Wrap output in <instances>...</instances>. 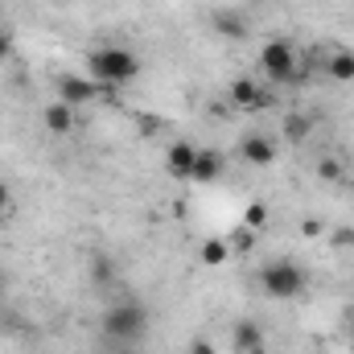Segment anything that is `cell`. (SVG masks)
Here are the masks:
<instances>
[{"label":"cell","instance_id":"cell-25","mask_svg":"<svg viewBox=\"0 0 354 354\" xmlns=\"http://www.w3.org/2000/svg\"><path fill=\"white\" fill-rule=\"evenodd\" d=\"M235 248H243V252H248V248H252V231H239V235H235Z\"/></svg>","mask_w":354,"mask_h":354},{"label":"cell","instance_id":"cell-12","mask_svg":"<svg viewBox=\"0 0 354 354\" xmlns=\"http://www.w3.org/2000/svg\"><path fill=\"white\" fill-rule=\"evenodd\" d=\"M214 177H223V157L214 153V149H198V161H194V174L189 181H214Z\"/></svg>","mask_w":354,"mask_h":354},{"label":"cell","instance_id":"cell-3","mask_svg":"<svg viewBox=\"0 0 354 354\" xmlns=\"http://www.w3.org/2000/svg\"><path fill=\"white\" fill-rule=\"evenodd\" d=\"M305 284H309V276L297 260H272V264L260 268V288L272 301H292L305 292Z\"/></svg>","mask_w":354,"mask_h":354},{"label":"cell","instance_id":"cell-22","mask_svg":"<svg viewBox=\"0 0 354 354\" xmlns=\"http://www.w3.org/2000/svg\"><path fill=\"white\" fill-rule=\"evenodd\" d=\"M8 206H12V189H8V185H4V181H0V214H4V210H8Z\"/></svg>","mask_w":354,"mask_h":354},{"label":"cell","instance_id":"cell-10","mask_svg":"<svg viewBox=\"0 0 354 354\" xmlns=\"http://www.w3.org/2000/svg\"><path fill=\"white\" fill-rule=\"evenodd\" d=\"M41 124H46V132H54V136H66V132H75V124H79V111L71 107V103H50L46 107V115H41Z\"/></svg>","mask_w":354,"mask_h":354},{"label":"cell","instance_id":"cell-14","mask_svg":"<svg viewBox=\"0 0 354 354\" xmlns=\"http://www.w3.org/2000/svg\"><path fill=\"white\" fill-rule=\"evenodd\" d=\"M198 260L206 268H223L231 260V243H227V239H206V243L198 248Z\"/></svg>","mask_w":354,"mask_h":354},{"label":"cell","instance_id":"cell-24","mask_svg":"<svg viewBox=\"0 0 354 354\" xmlns=\"http://www.w3.org/2000/svg\"><path fill=\"white\" fill-rule=\"evenodd\" d=\"M107 272H111V264H107V260H95V280H99V284L107 280Z\"/></svg>","mask_w":354,"mask_h":354},{"label":"cell","instance_id":"cell-11","mask_svg":"<svg viewBox=\"0 0 354 354\" xmlns=\"http://www.w3.org/2000/svg\"><path fill=\"white\" fill-rule=\"evenodd\" d=\"M227 99L235 103V107H243V111H252V107H260L264 103V91H260V83L256 79H231V91H227Z\"/></svg>","mask_w":354,"mask_h":354},{"label":"cell","instance_id":"cell-18","mask_svg":"<svg viewBox=\"0 0 354 354\" xmlns=\"http://www.w3.org/2000/svg\"><path fill=\"white\" fill-rule=\"evenodd\" d=\"M95 354H140V351H136V346H128V342H107V338H99Z\"/></svg>","mask_w":354,"mask_h":354},{"label":"cell","instance_id":"cell-9","mask_svg":"<svg viewBox=\"0 0 354 354\" xmlns=\"http://www.w3.org/2000/svg\"><path fill=\"white\" fill-rule=\"evenodd\" d=\"M194 161H198V145H194V140H177V145H169V153H165L169 174L181 177V181H189V174H194Z\"/></svg>","mask_w":354,"mask_h":354},{"label":"cell","instance_id":"cell-1","mask_svg":"<svg viewBox=\"0 0 354 354\" xmlns=\"http://www.w3.org/2000/svg\"><path fill=\"white\" fill-rule=\"evenodd\" d=\"M149 334V305L136 301V297H124V301H111L99 317V338L107 342H128L136 346L140 338Z\"/></svg>","mask_w":354,"mask_h":354},{"label":"cell","instance_id":"cell-19","mask_svg":"<svg viewBox=\"0 0 354 354\" xmlns=\"http://www.w3.org/2000/svg\"><path fill=\"white\" fill-rule=\"evenodd\" d=\"M189 354H218V351H214V342H206V338H194V342H189Z\"/></svg>","mask_w":354,"mask_h":354},{"label":"cell","instance_id":"cell-8","mask_svg":"<svg viewBox=\"0 0 354 354\" xmlns=\"http://www.w3.org/2000/svg\"><path fill=\"white\" fill-rule=\"evenodd\" d=\"M264 342H268V334L260 322H239L231 330V346L239 354H264Z\"/></svg>","mask_w":354,"mask_h":354},{"label":"cell","instance_id":"cell-28","mask_svg":"<svg viewBox=\"0 0 354 354\" xmlns=\"http://www.w3.org/2000/svg\"><path fill=\"white\" fill-rule=\"evenodd\" d=\"M0 292H4V288H0Z\"/></svg>","mask_w":354,"mask_h":354},{"label":"cell","instance_id":"cell-13","mask_svg":"<svg viewBox=\"0 0 354 354\" xmlns=\"http://www.w3.org/2000/svg\"><path fill=\"white\" fill-rule=\"evenodd\" d=\"M326 75L334 83H354V54L351 50H334L330 62H326Z\"/></svg>","mask_w":354,"mask_h":354},{"label":"cell","instance_id":"cell-27","mask_svg":"<svg viewBox=\"0 0 354 354\" xmlns=\"http://www.w3.org/2000/svg\"><path fill=\"white\" fill-rule=\"evenodd\" d=\"M346 185H351V194H354V177H346Z\"/></svg>","mask_w":354,"mask_h":354},{"label":"cell","instance_id":"cell-20","mask_svg":"<svg viewBox=\"0 0 354 354\" xmlns=\"http://www.w3.org/2000/svg\"><path fill=\"white\" fill-rule=\"evenodd\" d=\"M334 243H338V248H354V231H351V227L334 231Z\"/></svg>","mask_w":354,"mask_h":354},{"label":"cell","instance_id":"cell-16","mask_svg":"<svg viewBox=\"0 0 354 354\" xmlns=\"http://www.w3.org/2000/svg\"><path fill=\"white\" fill-rule=\"evenodd\" d=\"M317 177H322L326 185H342V181H346V169H342V161L326 157V161H317Z\"/></svg>","mask_w":354,"mask_h":354},{"label":"cell","instance_id":"cell-6","mask_svg":"<svg viewBox=\"0 0 354 354\" xmlns=\"http://www.w3.org/2000/svg\"><path fill=\"white\" fill-rule=\"evenodd\" d=\"M210 29L223 37V41H243L252 33V21L239 12V8H214L210 12Z\"/></svg>","mask_w":354,"mask_h":354},{"label":"cell","instance_id":"cell-4","mask_svg":"<svg viewBox=\"0 0 354 354\" xmlns=\"http://www.w3.org/2000/svg\"><path fill=\"white\" fill-rule=\"evenodd\" d=\"M260 71H264V79H272V83H301V79H297V50H292L288 37L264 41V50H260Z\"/></svg>","mask_w":354,"mask_h":354},{"label":"cell","instance_id":"cell-7","mask_svg":"<svg viewBox=\"0 0 354 354\" xmlns=\"http://www.w3.org/2000/svg\"><path fill=\"white\" fill-rule=\"evenodd\" d=\"M54 87H58V99H62V103H71L75 111L99 95V83H95V79H79V75H58V79H54Z\"/></svg>","mask_w":354,"mask_h":354},{"label":"cell","instance_id":"cell-17","mask_svg":"<svg viewBox=\"0 0 354 354\" xmlns=\"http://www.w3.org/2000/svg\"><path fill=\"white\" fill-rule=\"evenodd\" d=\"M268 223V202H248V210H243V227L248 231H260Z\"/></svg>","mask_w":354,"mask_h":354},{"label":"cell","instance_id":"cell-23","mask_svg":"<svg viewBox=\"0 0 354 354\" xmlns=\"http://www.w3.org/2000/svg\"><path fill=\"white\" fill-rule=\"evenodd\" d=\"M8 54H12V37H8V33H4V29H0V62H4V58H8Z\"/></svg>","mask_w":354,"mask_h":354},{"label":"cell","instance_id":"cell-26","mask_svg":"<svg viewBox=\"0 0 354 354\" xmlns=\"http://www.w3.org/2000/svg\"><path fill=\"white\" fill-rule=\"evenodd\" d=\"M351 342H354V313H351Z\"/></svg>","mask_w":354,"mask_h":354},{"label":"cell","instance_id":"cell-15","mask_svg":"<svg viewBox=\"0 0 354 354\" xmlns=\"http://www.w3.org/2000/svg\"><path fill=\"white\" fill-rule=\"evenodd\" d=\"M309 128H313V124H309L305 115H288V120H284V140H288V145H301V140L309 136Z\"/></svg>","mask_w":354,"mask_h":354},{"label":"cell","instance_id":"cell-2","mask_svg":"<svg viewBox=\"0 0 354 354\" xmlns=\"http://www.w3.org/2000/svg\"><path fill=\"white\" fill-rule=\"evenodd\" d=\"M87 75L95 83L124 87V83H136L140 79V58L128 46H99V50L87 54Z\"/></svg>","mask_w":354,"mask_h":354},{"label":"cell","instance_id":"cell-21","mask_svg":"<svg viewBox=\"0 0 354 354\" xmlns=\"http://www.w3.org/2000/svg\"><path fill=\"white\" fill-rule=\"evenodd\" d=\"M301 231H305L309 239H317V235H322V223H317V218H305V223H301Z\"/></svg>","mask_w":354,"mask_h":354},{"label":"cell","instance_id":"cell-5","mask_svg":"<svg viewBox=\"0 0 354 354\" xmlns=\"http://www.w3.org/2000/svg\"><path fill=\"white\" fill-rule=\"evenodd\" d=\"M239 153H243V161H248V165L268 169V165H276L280 145H276V136H268V132H248V136L239 140Z\"/></svg>","mask_w":354,"mask_h":354}]
</instances>
